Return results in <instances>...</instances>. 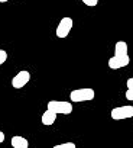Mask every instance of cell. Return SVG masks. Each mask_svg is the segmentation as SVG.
I'll return each mask as SVG.
<instances>
[{"label":"cell","mask_w":133,"mask_h":148,"mask_svg":"<svg viewBox=\"0 0 133 148\" xmlns=\"http://www.w3.org/2000/svg\"><path fill=\"white\" fill-rule=\"evenodd\" d=\"M83 3L86 6H90V8H94L98 5V0H83Z\"/></svg>","instance_id":"4fadbf2b"},{"label":"cell","mask_w":133,"mask_h":148,"mask_svg":"<svg viewBox=\"0 0 133 148\" xmlns=\"http://www.w3.org/2000/svg\"><path fill=\"white\" fill-rule=\"evenodd\" d=\"M29 80H31V73L26 71V70H22L12 79V86L15 89H22L29 83Z\"/></svg>","instance_id":"5b68a950"},{"label":"cell","mask_w":133,"mask_h":148,"mask_svg":"<svg viewBox=\"0 0 133 148\" xmlns=\"http://www.w3.org/2000/svg\"><path fill=\"white\" fill-rule=\"evenodd\" d=\"M111 119L113 121H123V119H129L133 118V106L127 105V106H119L111 109Z\"/></svg>","instance_id":"277c9868"},{"label":"cell","mask_w":133,"mask_h":148,"mask_svg":"<svg viewBox=\"0 0 133 148\" xmlns=\"http://www.w3.org/2000/svg\"><path fill=\"white\" fill-rule=\"evenodd\" d=\"M96 97V92L90 87H83V89H77V90H73L70 93V99L71 102L74 103H80V102H88V100H93Z\"/></svg>","instance_id":"6da1fadb"},{"label":"cell","mask_w":133,"mask_h":148,"mask_svg":"<svg viewBox=\"0 0 133 148\" xmlns=\"http://www.w3.org/2000/svg\"><path fill=\"white\" fill-rule=\"evenodd\" d=\"M54 148H77L74 142H64V144H58Z\"/></svg>","instance_id":"8fae6325"},{"label":"cell","mask_w":133,"mask_h":148,"mask_svg":"<svg viewBox=\"0 0 133 148\" xmlns=\"http://www.w3.org/2000/svg\"><path fill=\"white\" fill-rule=\"evenodd\" d=\"M5 132H2V131H0V144H2V142H5Z\"/></svg>","instance_id":"5bb4252c"},{"label":"cell","mask_w":133,"mask_h":148,"mask_svg":"<svg viewBox=\"0 0 133 148\" xmlns=\"http://www.w3.org/2000/svg\"><path fill=\"white\" fill-rule=\"evenodd\" d=\"M114 55H119V57L129 55L127 54V44L124 41H117L116 42V45H114Z\"/></svg>","instance_id":"9c48e42d"},{"label":"cell","mask_w":133,"mask_h":148,"mask_svg":"<svg viewBox=\"0 0 133 148\" xmlns=\"http://www.w3.org/2000/svg\"><path fill=\"white\" fill-rule=\"evenodd\" d=\"M130 62V57L129 55H124V57H119V55H114L109 60V67L111 70H119V68H123L126 65H129Z\"/></svg>","instance_id":"8992f818"},{"label":"cell","mask_w":133,"mask_h":148,"mask_svg":"<svg viewBox=\"0 0 133 148\" xmlns=\"http://www.w3.org/2000/svg\"><path fill=\"white\" fill-rule=\"evenodd\" d=\"M73 25H74V22H73V19H71L70 16L62 18V19L59 21V23H58L56 29H55V35H56L59 39L66 38V36L70 35L71 29H73Z\"/></svg>","instance_id":"3957f363"},{"label":"cell","mask_w":133,"mask_h":148,"mask_svg":"<svg viewBox=\"0 0 133 148\" xmlns=\"http://www.w3.org/2000/svg\"><path fill=\"white\" fill-rule=\"evenodd\" d=\"M6 2H9V0H0V3H6Z\"/></svg>","instance_id":"9a60e30c"},{"label":"cell","mask_w":133,"mask_h":148,"mask_svg":"<svg viewBox=\"0 0 133 148\" xmlns=\"http://www.w3.org/2000/svg\"><path fill=\"white\" fill-rule=\"evenodd\" d=\"M6 60H7V52H6L5 49H0V65L5 64Z\"/></svg>","instance_id":"7c38bea8"},{"label":"cell","mask_w":133,"mask_h":148,"mask_svg":"<svg viewBox=\"0 0 133 148\" xmlns=\"http://www.w3.org/2000/svg\"><path fill=\"white\" fill-rule=\"evenodd\" d=\"M55 121H56V113H55L54 110H51V109H46V110L43 112V115H42V119H41V122H42L43 125H46V126L54 125Z\"/></svg>","instance_id":"ba28073f"},{"label":"cell","mask_w":133,"mask_h":148,"mask_svg":"<svg viewBox=\"0 0 133 148\" xmlns=\"http://www.w3.org/2000/svg\"><path fill=\"white\" fill-rule=\"evenodd\" d=\"M10 144H12L13 148H29V141H28L25 136H20V135L12 136Z\"/></svg>","instance_id":"52a82bcc"},{"label":"cell","mask_w":133,"mask_h":148,"mask_svg":"<svg viewBox=\"0 0 133 148\" xmlns=\"http://www.w3.org/2000/svg\"><path fill=\"white\" fill-rule=\"evenodd\" d=\"M48 109L54 110L56 115H70V113H73L71 102H64V100H51V102H48Z\"/></svg>","instance_id":"7a4b0ae2"},{"label":"cell","mask_w":133,"mask_h":148,"mask_svg":"<svg viewBox=\"0 0 133 148\" xmlns=\"http://www.w3.org/2000/svg\"><path fill=\"white\" fill-rule=\"evenodd\" d=\"M126 86H127V90L124 93V97L127 100H133V77H130L127 82H126Z\"/></svg>","instance_id":"30bf717a"}]
</instances>
